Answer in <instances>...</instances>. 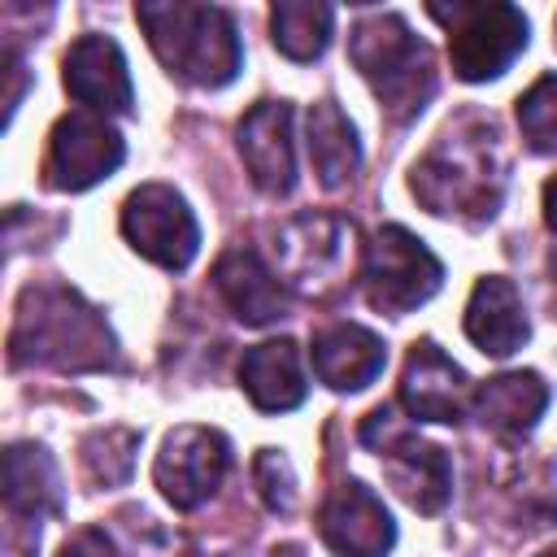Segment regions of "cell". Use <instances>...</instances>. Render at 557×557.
<instances>
[{
  "label": "cell",
  "instance_id": "obj_1",
  "mask_svg": "<svg viewBox=\"0 0 557 557\" xmlns=\"http://www.w3.org/2000/svg\"><path fill=\"white\" fill-rule=\"evenodd\" d=\"M409 191L440 218H492L505 196V152L496 122L483 113L453 117L435 135V144L413 161Z\"/></svg>",
  "mask_w": 557,
  "mask_h": 557
},
{
  "label": "cell",
  "instance_id": "obj_2",
  "mask_svg": "<svg viewBox=\"0 0 557 557\" xmlns=\"http://www.w3.org/2000/svg\"><path fill=\"white\" fill-rule=\"evenodd\" d=\"M13 366H52L65 374L109 370L117 366V339L96 305H87L74 287L39 283L17 300V318L9 331Z\"/></svg>",
  "mask_w": 557,
  "mask_h": 557
},
{
  "label": "cell",
  "instance_id": "obj_3",
  "mask_svg": "<svg viewBox=\"0 0 557 557\" xmlns=\"http://www.w3.org/2000/svg\"><path fill=\"white\" fill-rule=\"evenodd\" d=\"M135 17L165 65L187 87H226L244 65V48L235 35V17L218 4H187V0H144Z\"/></svg>",
  "mask_w": 557,
  "mask_h": 557
},
{
  "label": "cell",
  "instance_id": "obj_4",
  "mask_svg": "<svg viewBox=\"0 0 557 557\" xmlns=\"http://www.w3.org/2000/svg\"><path fill=\"white\" fill-rule=\"evenodd\" d=\"M348 57L392 122H413L435 96V57L400 13H374L352 26Z\"/></svg>",
  "mask_w": 557,
  "mask_h": 557
},
{
  "label": "cell",
  "instance_id": "obj_5",
  "mask_svg": "<svg viewBox=\"0 0 557 557\" xmlns=\"http://www.w3.org/2000/svg\"><path fill=\"white\" fill-rule=\"evenodd\" d=\"M426 13L448 30V61L461 83L500 78L527 48V17L505 0H431Z\"/></svg>",
  "mask_w": 557,
  "mask_h": 557
},
{
  "label": "cell",
  "instance_id": "obj_6",
  "mask_svg": "<svg viewBox=\"0 0 557 557\" xmlns=\"http://www.w3.org/2000/svg\"><path fill=\"white\" fill-rule=\"evenodd\" d=\"M361 283H366V300L379 313L405 318L440 292L444 265L413 231L392 222V226H379L370 235L366 261H361Z\"/></svg>",
  "mask_w": 557,
  "mask_h": 557
},
{
  "label": "cell",
  "instance_id": "obj_7",
  "mask_svg": "<svg viewBox=\"0 0 557 557\" xmlns=\"http://www.w3.org/2000/svg\"><path fill=\"white\" fill-rule=\"evenodd\" d=\"M361 444L379 453L392 487L418 509V513H440L453 496V466L444 448L418 440L392 409H374L361 422Z\"/></svg>",
  "mask_w": 557,
  "mask_h": 557
},
{
  "label": "cell",
  "instance_id": "obj_8",
  "mask_svg": "<svg viewBox=\"0 0 557 557\" xmlns=\"http://www.w3.org/2000/svg\"><path fill=\"white\" fill-rule=\"evenodd\" d=\"M126 244L161 270H187L200 252V226L187 200L165 183H144L122 205Z\"/></svg>",
  "mask_w": 557,
  "mask_h": 557
},
{
  "label": "cell",
  "instance_id": "obj_9",
  "mask_svg": "<svg viewBox=\"0 0 557 557\" xmlns=\"http://www.w3.org/2000/svg\"><path fill=\"white\" fill-rule=\"evenodd\" d=\"M122 157H126V144H122L117 126L104 113L74 109L48 135L44 178L57 191H87L100 178H109L122 165Z\"/></svg>",
  "mask_w": 557,
  "mask_h": 557
},
{
  "label": "cell",
  "instance_id": "obj_10",
  "mask_svg": "<svg viewBox=\"0 0 557 557\" xmlns=\"http://www.w3.org/2000/svg\"><path fill=\"white\" fill-rule=\"evenodd\" d=\"M231 470V444L213 426H174L157 453L152 479L174 509L205 505Z\"/></svg>",
  "mask_w": 557,
  "mask_h": 557
},
{
  "label": "cell",
  "instance_id": "obj_11",
  "mask_svg": "<svg viewBox=\"0 0 557 557\" xmlns=\"http://www.w3.org/2000/svg\"><path fill=\"white\" fill-rule=\"evenodd\" d=\"M318 531H322V540H326V548H331L335 557H387L392 544H396V522H392V513H387L383 500H379L366 483H357V479L339 483V487L326 496V505H322V513H318Z\"/></svg>",
  "mask_w": 557,
  "mask_h": 557
},
{
  "label": "cell",
  "instance_id": "obj_12",
  "mask_svg": "<svg viewBox=\"0 0 557 557\" xmlns=\"http://www.w3.org/2000/svg\"><path fill=\"white\" fill-rule=\"evenodd\" d=\"M470 396L474 392H470L461 366L435 339H418L409 348L405 374H400V405L409 409V418H418V422H461Z\"/></svg>",
  "mask_w": 557,
  "mask_h": 557
},
{
  "label": "cell",
  "instance_id": "obj_13",
  "mask_svg": "<svg viewBox=\"0 0 557 557\" xmlns=\"http://www.w3.org/2000/svg\"><path fill=\"white\" fill-rule=\"evenodd\" d=\"M292 122H296V113L287 100H261L239 122V157L265 196H287L296 187Z\"/></svg>",
  "mask_w": 557,
  "mask_h": 557
},
{
  "label": "cell",
  "instance_id": "obj_14",
  "mask_svg": "<svg viewBox=\"0 0 557 557\" xmlns=\"http://www.w3.org/2000/svg\"><path fill=\"white\" fill-rule=\"evenodd\" d=\"M65 91L91 113H131L135 87L122 48L109 35H83L65 52Z\"/></svg>",
  "mask_w": 557,
  "mask_h": 557
},
{
  "label": "cell",
  "instance_id": "obj_15",
  "mask_svg": "<svg viewBox=\"0 0 557 557\" xmlns=\"http://www.w3.org/2000/svg\"><path fill=\"white\" fill-rule=\"evenodd\" d=\"M348 235L352 226L326 213L313 218H296L283 235H278V265L283 274L305 287V292H322L335 283V274L344 270V252H348Z\"/></svg>",
  "mask_w": 557,
  "mask_h": 557
},
{
  "label": "cell",
  "instance_id": "obj_16",
  "mask_svg": "<svg viewBox=\"0 0 557 557\" xmlns=\"http://www.w3.org/2000/svg\"><path fill=\"white\" fill-rule=\"evenodd\" d=\"M387 366V348L374 331L357 322H335L313 335V374L331 392H361Z\"/></svg>",
  "mask_w": 557,
  "mask_h": 557
},
{
  "label": "cell",
  "instance_id": "obj_17",
  "mask_svg": "<svg viewBox=\"0 0 557 557\" xmlns=\"http://www.w3.org/2000/svg\"><path fill=\"white\" fill-rule=\"evenodd\" d=\"M213 283L222 292V300L231 305V313L244 322V326H270L278 318H287V287L278 283L274 270H265V261L252 252V248H231L218 270H213Z\"/></svg>",
  "mask_w": 557,
  "mask_h": 557
},
{
  "label": "cell",
  "instance_id": "obj_18",
  "mask_svg": "<svg viewBox=\"0 0 557 557\" xmlns=\"http://www.w3.org/2000/svg\"><path fill=\"white\" fill-rule=\"evenodd\" d=\"M466 335L487 357H509L527 344V335H531L527 309H522L518 287L505 274H487L474 283V292L466 300Z\"/></svg>",
  "mask_w": 557,
  "mask_h": 557
},
{
  "label": "cell",
  "instance_id": "obj_19",
  "mask_svg": "<svg viewBox=\"0 0 557 557\" xmlns=\"http://www.w3.org/2000/svg\"><path fill=\"white\" fill-rule=\"evenodd\" d=\"M239 387L261 413H287L305 400V370L300 348L292 339H265L244 352L239 361Z\"/></svg>",
  "mask_w": 557,
  "mask_h": 557
},
{
  "label": "cell",
  "instance_id": "obj_20",
  "mask_svg": "<svg viewBox=\"0 0 557 557\" xmlns=\"http://www.w3.org/2000/svg\"><path fill=\"white\" fill-rule=\"evenodd\" d=\"M470 409L496 435H527L548 409V383L535 370H509L474 387Z\"/></svg>",
  "mask_w": 557,
  "mask_h": 557
},
{
  "label": "cell",
  "instance_id": "obj_21",
  "mask_svg": "<svg viewBox=\"0 0 557 557\" xmlns=\"http://www.w3.org/2000/svg\"><path fill=\"white\" fill-rule=\"evenodd\" d=\"M4 505L13 518H44L61 509V474L44 444L4 448Z\"/></svg>",
  "mask_w": 557,
  "mask_h": 557
},
{
  "label": "cell",
  "instance_id": "obj_22",
  "mask_svg": "<svg viewBox=\"0 0 557 557\" xmlns=\"http://www.w3.org/2000/svg\"><path fill=\"white\" fill-rule=\"evenodd\" d=\"M305 144H309V161L322 187H344L357 165H361V144L352 122L344 117V109L335 100H318L305 117Z\"/></svg>",
  "mask_w": 557,
  "mask_h": 557
},
{
  "label": "cell",
  "instance_id": "obj_23",
  "mask_svg": "<svg viewBox=\"0 0 557 557\" xmlns=\"http://www.w3.org/2000/svg\"><path fill=\"white\" fill-rule=\"evenodd\" d=\"M331 22L335 9L318 0H278L270 9V39L283 57L292 61H313L331 44Z\"/></svg>",
  "mask_w": 557,
  "mask_h": 557
},
{
  "label": "cell",
  "instance_id": "obj_24",
  "mask_svg": "<svg viewBox=\"0 0 557 557\" xmlns=\"http://www.w3.org/2000/svg\"><path fill=\"white\" fill-rule=\"evenodd\" d=\"M135 448H139V435L126 431V426L91 431L83 440V466H87L91 483H100V487L126 483L131 479V466H135Z\"/></svg>",
  "mask_w": 557,
  "mask_h": 557
},
{
  "label": "cell",
  "instance_id": "obj_25",
  "mask_svg": "<svg viewBox=\"0 0 557 557\" xmlns=\"http://www.w3.org/2000/svg\"><path fill=\"white\" fill-rule=\"evenodd\" d=\"M518 126L531 152H557V74L535 78L518 96Z\"/></svg>",
  "mask_w": 557,
  "mask_h": 557
},
{
  "label": "cell",
  "instance_id": "obj_26",
  "mask_svg": "<svg viewBox=\"0 0 557 557\" xmlns=\"http://www.w3.org/2000/svg\"><path fill=\"white\" fill-rule=\"evenodd\" d=\"M252 479H257L261 500L274 513H292V505H296V470L278 448H261L252 457Z\"/></svg>",
  "mask_w": 557,
  "mask_h": 557
},
{
  "label": "cell",
  "instance_id": "obj_27",
  "mask_svg": "<svg viewBox=\"0 0 557 557\" xmlns=\"http://www.w3.org/2000/svg\"><path fill=\"white\" fill-rule=\"evenodd\" d=\"M57 557H117V548H113V540H109L104 531L83 527V531H74V535L61 544Z\"/></svg>",
  "mask_w": 557,
  "mask_h": 557
},
{
  "label": "cell",
  "instance_id": "obj_28",
  "mask_svg": "<svg viewBox=\"0 0 557 557\" xmlns=\"http://www.w3.org/2000/svg\"><path fill=\"white\" fill-rule=\"evenodd\" d=\"M544 222H548V231H557V178L544 183Z\"/></svg>",
  "mask_w": 557,
  "mask_h": 557
},
{
  "label": "cell",
  "instance_id": "obj_29",
  "mask_svg": "<svg viewBox=\"0 0 557 557\" xmlns=\"http://www.w3.org/2000/svg\"><path fill=\"white\" fill-rule=\"evenodd\" d=\"M540 557H557V548H548V553H540Z\"/></svg>",
  "mask_w": 557,
  "mask_h": 557
}]
</instances>
